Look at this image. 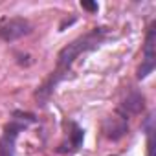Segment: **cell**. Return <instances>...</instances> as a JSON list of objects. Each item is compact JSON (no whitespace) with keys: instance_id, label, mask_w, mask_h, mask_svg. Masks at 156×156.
<instances>
[{"instance_id":"cell-1","label":"cell","mask_w":156,"mask_h":156,"mask_svg":"<svg viewBox=\"0 0 156 156\" xmlns=\"http://www.w3.org/2000/svg\"><path fill=\"white\" fill-rule=\"evenodd\" d=\"M107 35H108V30L107 28H94L92 31H88V33H85L81 37H77L75 41H72L70 44H66L59 51L55 70L51 72V75L48 77V79L37 88V92H35V98L41 101V105H44L48 101V98L53 94V90L59 85V81L70 72V68L75 62V59L79 57V55H83V53H87V51H90V50L99 48L103 44V41L107 39Z\"/></svg>"},{"instance_id":"cell-2","label":"cell","mask_w":156,"mask_h":156,"mask_svg":"<svg viewBox=\"0 0 156 156\" xmlns=\"http://www.w3.org/2000/svg\"><path fill=\"white\" fill-rule=\"evenodd\" d=\"M33 121H35L33 114L19 112V110L13 114V119L4 127V132L0 136V156H15V145L19 134Z\"/></svg>"},{"instance_id":"cell-3","label":"cell","mask_w":156,"mask_h":156,"mask_svg":"<svg viewBox=\"0 0 156 156\" xmlns=\"http://www.w3.org/2000/svg\"><path fill=\"white\" fill-rule=\"evenodd\" d=\"M31 33V24L24 17H6L0 20V39L6 42H13Z\"/></svg>"},{"instance_id":"cell-4","label":"cell","mask_w":156,"mask_h":156,"mask_svg":"<svg viewBox=\"0 0 156 156\" xmlns=\"http://www.w3.org/2000/svg\"><path fill=\"white\" fill-rule=\"evenodd\" d=\"M156 26L154 22L149 26L147 35H145V46H143V59L141 64L138 68V79H145L149 73H152L154 66H156Z\"/></svg>"},{"instance_id":"cell-5","label":"cell","mask_w":156,"mask_h":156,"mask_svg":"<svg viewBox=\"0 0 156 156\" xmlns=\"http://www.w3.org/2000/svg\"><path fill=\"white\" fill-rule=\"evenodd\" d=\"M127 129H129V123H127V118H123V116H119V118L118 116L116 118H108L105 121V125H103V132L110 140L121 138L127 132Z\"/></svg>"},{"instance_id":"cell-6","label":"cell","mask_w":156,"mask_h":156,"mask_svg":"<svg viewBox=\"0 0 156 156\" xmlns=\"http://www.w3.org/2000/svg\"><path fill=\"white\" fill-rule=\"evenodd\" d=\"M143 96L140 92H130L125 99V103L121 105V112H123V118H127L129 114H138L141 112L143 108Z\"/></svg>"},{"instance_id":"cell-7","label":"cell","mask_w":156,"mask_h":156,"mask_svg":"<svg viewBox=\"0 0 156 156\" xmlns=\"http://www.w3.org/2000/svg\"><path fill=\"white\" fill-rule=\"evenodd\" d=\"M83 140H85V130L77 125V123H70V147L66 149V151H75V149H79L81 147V143H83Z\"/></svg>"},{"instance_id":"cell-8","label":"cell","mask_w":156,"mask_h":156,"mask_svg":"<svg viewBox=\"0 0 156 156\" xmlns=\"http://www.w3.org/2000/svg\"><path fill=\"white\" fill-rule=\"evenodd\" d=\"M81 6L85 9H90V11H98V4H90V2H81Z\"/></svg>"}]
</instances>
